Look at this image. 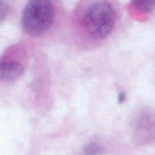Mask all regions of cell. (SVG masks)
I'll list each match as a JSON object with an SVG mask.
<instances>
[{
    "instance_id": "obj_1",
    "label": "cell",
    "mask_w": 155,
    "mask_h": 155,
    "mask_svg": "<svg viewBox=\"0 0 155 155\" xmlns=\"http://www.w3.org/2000/svg\"><path fill=\"white\" fill-rule=\"evenodd\" d=\"M77 18L93 38L107 37L115 24V12L108 0H83L77 9Z\"/></svg>"
},
{
    "instance_id": "obj_4",
    "label": "cell",
    "mask_w": 155,
    "mask_h": 155,
    "mask_svg": "<svg viewBox=\"0 0 155 155\" xmlns=\"http://www.w3.org/2000/svg\"><path fill=\"white\" fill-rule=\"evenodd\" d=\"M131 3L142 13H149L155 8V0H131Z\"/></svg>"
},
{
    "instance_id": "obj_5",
    "label": "cell",
    "mask_w": 155,
    "mask_h": 155,
    "mask_svg": "<svg viewBox=\"0 0 155 155\" xmlns=\"http://www.w3.org/2000/svg\"><path fill=\"white\" fill-rule=\"evenodd\" d=\"M104 154V148L102 145L96 142H90L87 143L83 148V155H102Z\"/></svg>"
},
{
    "instance_id": "obj_2",
    "label": "cell",
    "mask_w": 155,
    "mask_h": 155,
    "mask_svg": "<svg viewBox=\"0 0 155 155\" xmlns=\"http://www.w3.org/2000/svg\"><path fill=\"white\" fill-rule=\"evenodd\" d=\"M55 9L50 0H28L22 12V27L30 36H40L53 22Z\"/></svg>"
},
{
    "instance_id": "obj_3",
    "label": "cell",
    "mask_w": 155,
    "mask_h": 155,
    "mask_svg": "<svg viewBox=\"0 0 155 155\" xmlns=\"http://www.w3.org/2000/svg\"><path fill=\"white\" fill-rule=\"evenodd\" d=\"M25 71L24 64L19 59L3 56L0 59V81H13L19 78Z\"/></svg>"
},
{
    "instance_id": "obj_6",
    "label": "cell",
    "mask_w": 155,
    "mask_h": 155,
    "mask_svg": "<svg viewBox=\"0 0 155 155\" xmlns=\"http://www.w3.org/2000/svg\"><path fill=\"white\" fill-rule=\"evenodd\" d=\"M8 13H9V6H8V3H6L5 0H0V22L8 16Z\"/></svg>"
}]
</instances>
